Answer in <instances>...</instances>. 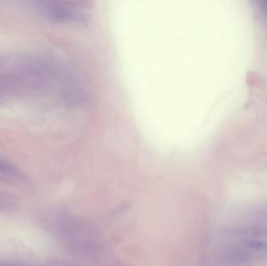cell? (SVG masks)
Segmentation results:
<instances>
[{
  "label": "cell",
  "mask_w": 267,
  "mask_h": 266,
  "mask_svg": "<svg viewBox=\"0 0 267 266\" xmlns=\"http://www.w3.org/2000/svg\"><path fill=\"white\" fill-rule=\"evenodd\" d=\"M80 2H49L46 4V14L57 23L84 24L88 20L86 7Z\"/></svg>",
  "instance_id": "cell-1"
},
{
  "label": "cell",
  "mask_w": 267,
  "mask_h": 266,
  "mask_svg": "<svg viewBox=\"0 0 267 266\" xmlns=\"http://www.w3.org/2000/svg\"><path fill=\"white\" fill-rule=\"evenodd\" d=\"M18 202L12 194L0 192V211L13 212L17 210Z\"/></svg>",
  "instance_id": "cell-2"
},
{
  "label": "cell",
  "mask_w": 267,
  "mask_h": 266,
  "mask_svg": "<svg viewBox=\"0 0 267 266\" xmlns=\"http://www.w3.org/2000/svg\"><path fill=\"white\" fill-rule=\"evenodd\" d=\"M0 173L9 177H20V174L18 169L7 161L0 159Z\"/></svg>",
  "instance_id": "cell-3"
},
{
  "label": "cell",
  "mask_w": 267,
  "mask_h": 266,
  "mask_svg": "<svg viewBox=\"0 0 267 266\" xmlns=\"http://www.w3.org/2000/svg\"><path fill=\"white\" fill-rule=\"evenodd\" d=\"M246 245L251 249L255 250V251H263L267 248L266 243L262 241H258V240H251L246 243Z\"/></svg>",
  "instance_id": "cell-4"
},
{
  "label": "cell",
  "mask_w": 267,
  "mask_h": 266,
  "mask_svg": "<svg viewBox=\"0 0 267 266\" xmlns=\"http://www.w3.org/2000/svg\"><path fill=\"white\" fill-rule=\"evenodd\" d=\"M0 266H22L20 264H14V263L4 262L0 263Z\"/></svg>",
  "instance_id": "cell-5"
},
{
  "label": "cell",
  "mask_w": 267,
  "mask_h": 266,
  "mask_svg": "<svg viewBox=\"0 0 267 266\" xmlns=\"http://www.w3.org/2000/svg\"><path fill=\"white\" fill-rule=\"evenodd\" d=\"M261 7H262V10L267 12V1L261 3Z\"/></svg>",
  "instance_id": "cell-6"
}]
</instances>
